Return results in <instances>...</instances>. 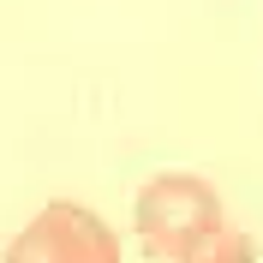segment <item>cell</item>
<instances>
[{
  "label": "cell",
  "instance_id": "1",
  "mask_svg": "<svg viewBox=\"0 0 263 263\" xmlns=\"http://www.w3.org/2000/svg\"><path fill=\"white\" fill-rule=\"evenodd\" d=\"M138 239L156 263H257V246L239 233L215 185L180 167L138 192Z\"/></svg>",
  "mask_w": 263,
  "mask_h": 263
},
{
  "label": "cell",
  "instance_id": "2",
  "mask_svg": "<svg viewBox=\"0 0 263 263\" xmlns=\"http://www.w3.org/2000/svg\"><path fill=\"white\" fill-rule=\"evenodd\" d=\"M6 263H120V239L96 210H84V203H48L6 246Z\"/></svg>",
  "mask_w": 263,
  "mask_h": 263
}]
</instances>
